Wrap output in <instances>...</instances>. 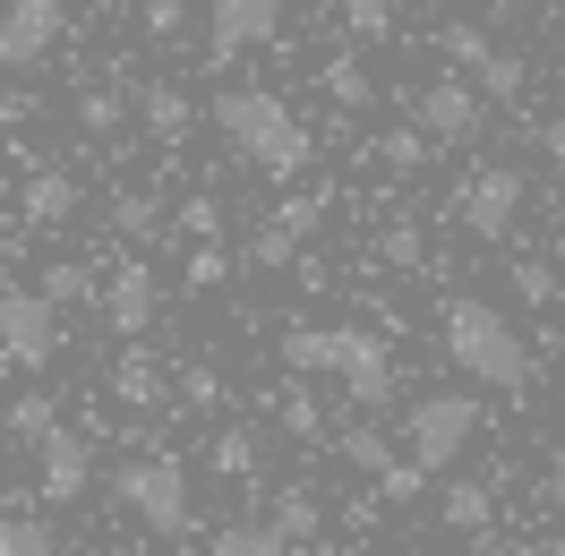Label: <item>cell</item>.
<instances>
[{
	"instance_id": "37",
	"label": "cell",
	"mask_w": 565,
	"mask_h": 556,
	"mask_svg": "<svg viewBox=\"0 0 565 556\" xmlns=\"http://www.w3.org/2000/svg\"><path fill=\"white\" fill-rule=\"evenodd\" d=\"M343 26H352V43H386L394 35V0H343Z\"/></svg>"
},
{
	"instance_id": "19",
	"label": "cell",
	"mask_w": 565,
	"mask_h": 556,
	"mask_svg": "<svg viewBox=\"0 0 565 556\" xmlns=\"http://www.w3.org/2000/svg\"><path fill=\"white\" fill-rule=\"evenodd\" d=\"M206 556H291V539H282L266 514H248V522H223L206 539Z\"/></svg>"
},
{
	"instance_id": "11",
	"label": "cell",
	"mask_w": 565,
	"mask_h": 556,
	"mask_svg": "<svg viewBox=\"0 0 565 556\" xmlns=\"http://www.w3.org/2000/svg\"><path fill=\"white\" fill-rule=\"evenodd\" d=\"M61 35H70V9L61 0H0V77L52 61Z\"/></svg>"
},
{
	"instance_id": "14",
	"label": "cell",
	"mask_w": 565,
	"mask_h": 556,
	"mask_svg": "<svg viewBox=\"0 0 565 556\" xmlns=\"http://www.w3.org/2000/svg\"><path fill=\"white\" fill-rule=\"evenodd\" d=\"M104 385H111L120 411H154V403H163V360H154L146 343H120V360H111Z\"/></svg>"
},
{
	"instance_id": "42",
	"label": "cell",
	"mask_w": 565,
	"mask_h": 556,
	"mask_svg": "<svg viewBox=\"0 0 565 556\" xmlns=\"http://www.w3.org/2000/svg\"><path fill=\"white\" fill-rule=\"evenodd\" d=\"M540 154H548V163H557V172H565V111H557V120H548V129H540Z\"/></svg>"
},
{
	"instance_id": "10",
	"label": "cell",
	"mask_w": 565,
	"mask_h": 556,
	"mask_svg": "<svg viewBox=\"0 0 565 556\" xmlns=\"http://www.w3.org/2000/svg\"><path fill=\"white\" fill-rule=\"evenodd\" d=\"M154 309H163V282H154V266H146L138 248H129V257H111V266H104V325L120 334V343H146Z\"/></svg>"
},
{
	"instance_id": "33",
	"label": "cell",
	"mask_w": 565,
	"mask_h": 556,
	"mask_svg": "<svg viewBox=\"0 0 565 556\" xmlns=\"http://www.w3.org/2000/svg\"><path fill=\"white\" fill-rule=\"evenodd\" d=\"M214 403H223V368H214V360H189V368H180V411H214Z\"/></svg>"
},
{
	"instance_id": "3",
	"label": "cell",
	"mask_w": 565,
	"mask_h": 556,
	"mask_svg": "<svg viewBox=\"0 0 565 556\" xmlns=\"http://www.w3.org/2000/svg\"><path fill=\"white\" fill-rule=\"evenodd\" d=\"M282 368L291 377H334L360 411H386L394 385H403L386 334H369V325H282Z\"/></svg>"
},
{
	"instance_id": "21",
	"label": "cell",
	"mask_w": 565,
	"mask_h": 556,
	"mask_svg": "<svg viewBox=\"0 0 565 556\" xmlns=\"http://www.w3.org/2000/svg\"><path fill=\"white\" fill-rule=\"evenodd\" d=\"M0 428H9V437H18V446H43V437H52V428H61V403H52V394H43V385H26V394H18V403H9V411H0Z\"/></svg>"
},
{
	"instance_id": "2",
	"label": "cell",
	"mask_w": 565,
	"mask_h": 556,
	"mask_svg": "<svg viewBox=\"0 0 565 556\" xmlns=\"http://www.w3.org/2000/svg\"><path fill=\"white\" fill-rule=\"evenodd\" d=\"M206 120H214V138L232 146L257 180H300V172H309V154H318L309 129H300V111L282 104L275 86H223V95L206 104Z\"/></svg>"
},
{
	"instance_id": "31",
	"label": "cell",
	"mask_w": 565,
	"mask_h": 556,
	"mask_svg": "<svg viewBox=\"0 0 565 556\" xmlns=\"http://www.w3.org/2000/svg\"><path fill=\"white\" fill-rule=\"evenodd\" d=\"M172 223H180V240H223V197H206V189H189Z\"/></svg>"
},
{
	"instance_id": "26",
	"label": "cell",
	"mask_w": 565,
	"mask_h": 556,
	"mask_svg": "<svg viewBox=\"0 0 565 556\" xmlns=\"http://www.w3.org/2000/svg\"><path fill=\"white\" fill-rule=\"evenodd\" d=\"M0 556H61L43 514H0Z\"/></svg>"
},
{
	"instance_id": "47",
	"label": "cell",
	"mask_w": 565,
	"mask_h": 556,
	"mask_svg": "<svg viewBox=\"0 0 565 556\" xmlns=\"http://www.w3.org/2000/svg\"><path fill=\"white\" fill-rule=\"evenodd\" d=\"M557 86H565V61H557Z\"/></svg>"
},
{
	"instance_id": "32",
	"label": "cell",
	"mask_w": 565,
	"mask_h": 556,
	"mask_svg": "<svg viewBox=\"0 0 565 556\" xmlns=\"http://www.w3.org/2000/svg\"><path fill=\"white\" fill-rule=\"evenodd\" d=\"M154 214H163L154 189H120V197H111V232H129V240H138V232H154Z\"/></svg>"
},
{
	"instance_id": "43",
	"label": "cell",
	"mask_w": 565,
	"mask_h": 556,
	"mask_svg": "<svg viewBox=\"0 0 565 556\" xmlns=\"http://www.w3.org/2000/svg\"><path fill=\"white\" fill-rule=\"evenodd\" d=\"M26 111H35V104H26V95H9V86H0V138H9V129H18Z\"/></svg>"
},
{
	"instance_id": "30",
	"label": "cell",
	"mask_w": 565,
	"mask_h": 556,
	"mask_svg": "<svg viewBox=\"0 0 565 556\" xmlns=\"http://www.w3.org/2000/svg\"><path fill=\"white\" fill-rule=\"evenodd\" d=\"M369 154H377L386 172H420V163L437 154V146H428V129H386V138L369 146Z\"/></svg>"
},
{
	"instance_id": "41",
	"label": "cell",
	"mask_w": 565,
	"mask_h": 556,
	"mask_svg": "<svg viewBox=\"0 0 565 556\" xmlns=\"http://www.w3.org/2000/svg\"><path fill=\"white\" fill-rule=\"evenodd\" d=\"M386 257H394V266H412V257H420V232H412V223H394V232H386Z\"/></svg>"
},
{
	"instance_id": "16",
	"label": "cell",
	"mask_w": 565,
	"mask_h": 556,
	"mask_svg": "<svg viewBox=\"0 0 565 556\" xmlns=\"http://www.w3.org/2000/svg\"><path fill=\"white\" fill-rule=\"evenodd\" d=\"M138 120H146V138H154V146H180L198 111H189V95H180V86H138Z\"/></svg>"
},
{
	"instance_id": "13",
	"label": "cell",
	"mask_w": 565,
	"mask_h": 556,
	"mask_svg": "<svg viewBox=\"0 0 565 556\" xmlns=\"http://www.w3.org/2000/svg\"><path fill=\"white\" fill-rule=\"evenodd\" d=\"M70 214H77V180L61 172V163H35L26 189H18V223H26V232H61Z\"/></svg>"
},
{
	"instance_id": "27",
	"label": "cell",
	"mask_w": 565,
	"mask_h": 556,
	"mask_svg": "<svg viewBox=\"0 0 565 556\" xmlns=\"http://www.w3.org/2000/svg\"><path fill=\"white\" fill-rule=\"evenodd\" d=\"M241 266H248V275H282V266H300V240H291L282 223H266V232L241 248Z\"/></svg>"
},
{
	"instance_id": "7",
	"label": "cell",
	"mask_w": 565,
	"mask_h": 556,
	"mask_svg": "<svg viewBox=\"0 0 565 556\" xmlns=\"http://www.w3.org/2000/svg\"><path fill=\"white\" fill-rule=\"evenodd\" d=\"M0 360L18 377H43L61 360V309L43 291H0Z\"/></svg>"
},
{
	"instance_id": "22",
	"label": "cell",
	"mask_w": 565,
	"mask_h": 556,
	"mask_svg": "<svg viewBox=\"0 0 565 556\" xmlns=\"http://www.w3.org/2000/svg\"><path fill=\"white\" fill-rule=\"evenodd\" d=\"M318 86H326L343 111H369V104H377V86H369V61H360V52H334V61L318 70Z\"/></svg>"
},
{
	"instance_id": "24",
	"label": "cell",
	"mask_w": 565,
	"mask_h": 556,
	"mask_svg": "<svg viewBox=\"0 0 565 556\" xmlns=\"http://www.w3.org/2000/svg\"><path fill=\"white\" fill-rule=\"evenodd\" d=\"M505 282H514V300H531V309H557V300H565V275L548 266V257H514Z\"/></svg>"
},
{
	"instance_id": "39",
	"label": "cell",
	"mask_w": 565,
	"mask_h": 556,
	"mask_svg": "<svg viewBox=\"0 0 565 556\" xmlns=\"http://www.w3.org/2000/svg\"><path fill=\"white\" fill-rule=\"evenodd\" d=\"M189 35V9L180 0H146V43H180Z\"/></svg>"
},
{
	"instance_id": "45",
	"label": "cell",
	"mask_w": 565,
	"mask_h": 556,
	"mask_svg": "<svg viewBox=\"0 0 565 556\" xmlns=\"http://www.w3.org/2000/svg\"><path fill=\"white\" fill-rule=\"evenodd\" d=\"M318 9H343V0H318Z\"/></svg>"
},
{
	"instance_id": "36",
	"label": "cell",
	"mask_w": 565,
	"mask_h": 556,
	"mask_svg": "<svg viewBox=\"0 0 565 556\" xmlns=\"http://www.w3.org/2000/svg\"><path fill=\"white\" fill-rule=\"evenodd\" d=\"M437 52H446V61L471 77V70H480V61L497 52V43H489V26H446V35H437Z\"/></svg>"
},
{
	"instance_id": "40",
	"label": "cell",
	"mask_w": 565,
	"mask_h": 556,
	"mask_svg": "<svg viewBox=\"0 0 565 556\" xmlns=\"http://www.w3.org/2000/svg\"><path fill=\"white\" fill-rule=\"evenodd\" d=\"M540 496H548V514H565V446L548 453V471H540Z\"/></svg>"
},
{
	"instance_id": "4",
	"label": "cell",
	"mask_w": 565,
	"mask_h": 556,
	"mask_svg": "<svg viewBox=\"0 0 565 556\" xmlns=\"http://www.w3.org/2000/svg\"><path fill=\"white\" fill-rule=\"evenodd\" d=\"M120 505L154 531V539H189L198 531V505H189V453L172 446H146L120 462Z\"/></svg>"
},
{
	"instance_id": "8",
	"label": "cell",
	"mask_w": 565,
	"mask_h": 556,
	"mask_svg": "<svg viewBox=\"0 0 565 556\" xmlns=\"http://www.w3.org/2000/svg\"><path fill=\"white\" fill-rule=\"evenodd\" d=\"M412 129H428V146H471L489 129V95L471 77H428L412 95Z\"/></svg>"
},
{
	"instance_id": "23",
	"label": "cell",
	"mask_w": 565,
	"mask_h": 556,
	"mask_svg": "<svg viewBox=\"0 0 565 556\" xmlns=\"http://www.w3.org/2000/svg\"><path fill=\"white\" fill-rule=\"evenodd\" d=\"M471 86H480L489 104H514V95H523V86H531V61H523V52H505V43H497L489 61L471 70Z\"/></svg>"
},
{
	"instance_id": "29",
	"label": "cell",
	"mask_w": 565,
	"mask_h": 556,
	"mask_svg": "<svg viewBox=\"0 0 565 556\" xmlns=\"http://www.w3.org/2000/svg\"><path fill=\"white\" fill-rule=\"evenodd\" d=\"M206 462L223 471V480H248V471H257V437H248V428H214Z\"/></svg>"
},
{
	"instance_id": "38",
	"label": "cell",
	"mask_w": 565,
	"mask_h": 556,
	"mask_svg": "<svg viewBox=\"0 0 565 556\" xmlns=\"http://www.w3.org/2000/svg\"><path fill=\"white\" fill-rule=\"evenodd\" d=\"M377 496H386V505H420V496H428V471L403 453V462H386V471H377Z\"/></svg>"
},
{
	"instance_id": "5",
	"label": "cell",
	"mask_w": 565,
	"mask_h": 556,
	"mask_svg": "<svg viewBox=\"0 0 565 556\" xmlns=\"http://www.w3.org/2000/svg\"><path fill=\"white\" fill-rule=\"evenodd\" d=\"M471 437H480V403H471V394H455V385H446V394H412V403H403V453L420 462L428 480H446Z\"/></svg>"
},
{
	"instance_id": "35",
	"label": "cell",
	"mask_w": 565,
	"mask_h": 556,
	"mask_svg": "<svg viewBox=\"0 0 565 556\" xmlns=\"http://www.w3.org/2000/svg\"><path fill=\"white\" fill-rule=\"evenodd\" d=\"M180 275H189V291H223V282H232V257H223L214 240H198L189 257H180Z\"/></svg>"
},
{
	"instance_id": "34",
	"label": "cell",
	"mask_w": 565,
	"mask_h": 556,
	"mask_svg": "<svg viewBox=\"0 0 565 556\" xmlns=\"http://www.w3.org/2000/svg\"><path fill=\"white\" fill-rule=\"evenodd\" d=\"M275 223H282V232H291V240H309V232H318V223H326V189H291V197H282V206H275Z\"/></svg>"
},
{
	"instance_id": "18",
	"label": "cell",
	"mask_w": 565,
	"mask_h": 556,
	"mask_svg": "<svg viewBox=\"0 0 565 556\" xmlns=\"http://www.w3.org/2000/svg\"><path fill=\"white\" fill-rule=\"evenodd\" d=\"M275 419H282V437L326 446V403H318V385H309V377H291V385L275 394Z\"/></svg>"
},
{
	"instance_id": "1",
	"label": "cell",
	"mask_w": 565,
	"mask_h": 556,
	"mask_svg": "<svg viewBox=\"0 0 565 556\" xmlns=\"http://www.w3.org/2000/svg\"><path fill=\"white\" fill-rule=\"evenodd\" d=\"M437 334H446V360L462 368V385H489V394H531L540 385V360H531L523 325L497 300H480V291H455L437 309Z\"/></svg>"
},
{
	"instance_id": "6",
	"label": "cell",
	"mask_w": 565,
	"mask_h": 556,
	"mask_svg": "<svg viewBox=\"0 0 565 556\" xmlns=\"http://www.w3.org/2000/svg\"><path fill=\"white\" fill-rule=\"evenodd\" d=\"M523 189L531 180L514 172V163H480L471 180H455V197H446V214H455L471 240H514V214H523Z\"/></svg>"
},
{
	"instance_id": "46",
	"label": "cell",
	"mask_w": 565,
	"mask_h": 556,
	"mask_svg": "<svg viewBox=\"0 0 565 556\" xmlns=\"http://www.w3.org/2000/svg\"><path fill=\"white\" fill-rule=\"evenodd\" d=\"M352 556H377V548H352Z\"/></svg>"
},
{
	"instance_id": "17",
	"label": "cell",
	"mask_w": 565,
	"mask_h": 556,
	"mask_svg": "<svg viewBox=\"0 0 565 556\" xmlns=\"http://www.w3.org/2000/svg\"><path fill=\"white\" fill-rule=\"evenodd\" d=\"M35 291H43V300H52V309H86V300H104V275H95L86 257H52Z\"/></svg>"
},
{
	"instance_id": "44",
	"label": "cell",
	"mask_w": 565,
	"mask_h": 556,
	"mask_svg": "<svg viewBox=\"0 0 565 556\" xmlns=\"http://www.w3.org/2000/svg\"><path fill=\"white\" fill-rule=\"evenodd\" d=\"M489 556H548V548H540V539H523V531H514V539H497Z\"/></svg>"
},
{
	"instance_id": "25",
	"label": "cell",
	"mask_w": 565,
	"mask_h": 556,
	"mask_svg": "<svg viewBox=\"0 0 565 556\" xmlns=\"http://www.w3.org/2000/svg\"><path fill=\"white\" fill-rule=\"evenodd\" d=\"M334 462H343V471H369V480H377V471L394 462V446L377 437V428H369V419H360V428H343V437H334Z\"/></svg>"
},
{
	"instance_id": "9",
	"label": "cell",
	"mask_w": 565,
	"mask_h": 556,
	"mask_svg": "<svg viewBox=\"0 0 565 556\" xmlns=\"http://www.w3.org/2000/svg\"><path fill=\"white\" fill-rule=\"evenodd\" d=\"M282 35V0H206V61L232 70Z\"/></svg>"
},
{
	"instance_id": "28",
	"label": "cell",
	"mask_w": 565,
	"mask_h": 556,
	"mask_svg": "<svg viewBox=\"0 0 565 556\" xmlns=\"http://www.w3.org/2000/svg\"><path fill=\"white\" fill-rule=\"evenodd\" d=\"M120 120H129V95H111V86H86V95H77V129H86V138H111Z\"/></svg>"
},
{
	"instance_id": "12",
	"label": "cell",
	"mask_w": 565,
	"mask_h": 556,
	"mask_svg": "<svg viewBox=\"0 0 565 556\" xmlns=\"http://www.w3.org/2000/svg\"><path fill=\"white\" fill-rule=\"evenodd\" d=\"M35 488H43V505H77L86 488H95V446H86V428H52L35 446Z\"/></svg>"
},
{
	"instance_id": "15",
	"label": "cell",
	"mask_w": 565,
	"mask_h": 556,
	"mask_svg": "<svg viewBox=\"0 0 565 556\" xmlns=\"http://www.w3.org/2000/svg\"><path fill=\"white\" fill-rule=\"evenodd\" d=\"M437 522H446V531H462V539H489V531H497V480H446Z\"/></svg>"
},
{
	"instance_id": "20",
	"label": "cell",
	"mask_w": 565,
	"mask_h": 556,
	"mask_svg": "<svg viewBox=\"0 0 565 556\" xmlns=\"http://www.w3.org/2000/svg\"><path fill=\"white\" fill-rule=\"evenodd\" d=\"M266 522H275L291 548H309L326 531V514H318V488H275V505H266Z\"/></svg>"
}]
</instances>
